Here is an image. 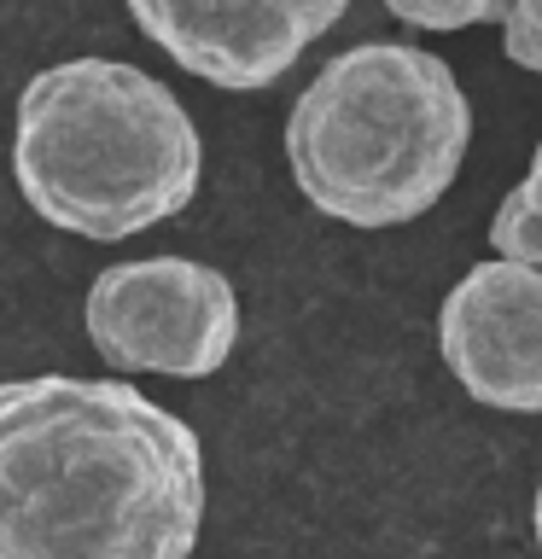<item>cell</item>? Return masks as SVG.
I'll return each mask as SVG.
<instances>
[{"mask_svg":"<svg viewBox=\"0 0 542 559\" xmlns=\"http://www.w3.org/2000/svg\"><path fill=\"white\" fill-rule=\"evenodd\" d=\"M12 175L59 234L129 239L192 204L204 140L187 105L140 64L64 59L17 94Z\"/></svg>","mask_w":542,"mask_h":559,"instance_id":"obj_2","label":"cell"},{"mask_svg":"<svg viewBox=\"0 0 542 559\" xmlns=\"http://www.w3.org/2000/svg\"><path fill=\"white\" fill-rule=\"evenodd\" d=\"M502 52L519 70L542 76V0H507V12H502Z\"/></svg>","mask_w":542,"mask_h":559,"instance_id":"obj_9","label":"cell"},{"mask_svg":"<svg viewBox=\"0 0 542 559\" xmlns=\"http://www.w3.org/2000/svg\"><path fill=\"white\" fill-rule=\"evenodd\" d=\"M385 12L402 17L414 29H472V24H502L507 0H385Z\"/></svg>","mask_w":542,"mask_h":559,"instance_id":"obj_8","label":"cell"},{"mask_svg":"<svg viewBox=\"0 0 542 559\" xmlns=\"http://www.w3.org/2000/svg\"><path fill=\"white\" fill-rule=\"evenodd\" d=\"M490 245H496L502 262H531L542 269V210L531 204V192L514 187L490 216Z\"/></svg>","mask_w":542,"mask_h":559,"instance_id":"obj_7","label":"cell"},{"mask_svg":"<svg viewBox=\"0 0 542 559\" xmlns=\"http://www.w3.org/2000/svg\"><path fill=\"white\" fill-rule=\"evenodd\" d=\"M204 443L129 379L0 384V559H187Z\"/></svg>","mask_w":542,"mask_h":559,"instance_id":"obj_1","label":"cell"},{"mask_svg":"<svg viewBox=\"0 0 542 559\" xmlns=\"http://www.w3.org/2000/svg\"><path fill=\"white\" fill-rule=\"evenodd\" d=\"M525 192H531V204L542 210V140H537V152H531V175H525Z\"/></svg>","mask_w":542,"mask_h":559,"instance_id":"obj_10","label":"cell"},{"mask_svg":"<svg viewBox=\"0 0 542 559\" xmlns=\"http://www.w3.org/2000/svg\"><path fill=\"white\" fill-rule=\"evenodd\" d=\"M531 524H537V548H542V484H537V501H531Z\"/></svg>","mask_w":542,"mask_h":559,"instance_id":"obj_11","label":"cell"},{"mask_svg":"<svg viewBox=\"0 0 542 559\" xmlns=\"http://www.w3.org/2000/svg\"><path fill=\"white\" fill-rule=\"evenodd\" d=\"M437 349L455 384L502 414H542V269L479 262L437 309Z\"/></svg>","mask_w":542,"mask_h":559,"instance_id":"obj_6","label":"cell"},{"mask_svg":"<svg viewBox=\"0 0 542 559\" xmlns=\"http://www.w3.org/2000/svg\"><path fill=\"white\" fill-rule=\"evenodd\" d=\"M472 105L432 47L356 41L309 76L286 117V164L321 216L385 234L420 222L461 175Z\"/></svg>","mask_w":542,"mask_h":559,"instance_id":"obj_3","label":"cell"},{"mask_svg":"<svg viewBox=\"0 0 542 559\" xmlns=\"http://www.w3.org/2000/svg\"><path fill=\"white\" fill-rule=\"evenodd\" d=\"M344 12L350 0H129L140 35L222 94L280 82Z\"/></svg>","mask_w":542,"mask_h":559,"instance_id":"obj_5","label":"cell"},{"mask_svg":"<svg viewBox=\"0 0 542 559\" xmlns=\"http://www.w3.org/2000/svg\"><path fill=\"white\" fill-rule=\"evenodd\" d=\"M82 326L117 373L210 379L239 344V292L199 257H134L94 274Z\"/></svg>","mask_w":542,"mask_h":559,"instance_id":"obj_4","label":"cell"}]
</instances>
